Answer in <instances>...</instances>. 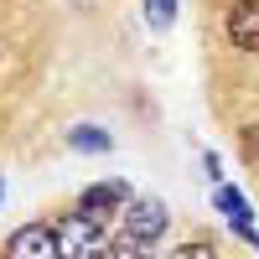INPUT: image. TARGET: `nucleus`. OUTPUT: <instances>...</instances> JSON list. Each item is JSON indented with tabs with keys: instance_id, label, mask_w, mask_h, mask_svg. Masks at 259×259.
<instances>
[{
	"instance_id": "6e6552de",
	"label": "nucleus",
	"mask_w": 259,
	"mask_h": 259,
	"mask_svg": "<svg viewBox=\"0 0 259 259\" xmlns=\"http://www.w3.org/2000/svg\"><path fill=\"white\" fill-rule=\"evenodd\" d=\"M145 21L156 31H166L171 21H177V0H145Z\"/></svg>"
},
{
	"instance_id": "423d86ee",
	"label": "nucleus",
	"mask_w": 259,
	"mask_h": 259,
	"mask_svg": "<svg viewBox=\"0 0 259 259\" xmlns=\"http://www.w3.org/2000/svg\"><path fill=\"white\" fill-rule=\"evenodd\" d=\"M109 259H156V249H150V239H135L130 228H119L109 239Z\"/></svg>"
},
{
	"instance_id": "0eeeda50",
	"label": "nucleus",
	"mask_w": 259,
	"mask_h": 259,
	"mask_svg": "<svg viewBox=\"0 0 259 259\" xmlns=\"http://www.w3.org/2000/svg\"><path fill=\"white\" fill-rule=\"evenodd\" d=\"M68 145H73V150H109L114 140L104 135V130H89V124H78V130H68Z\"/></svg>"
},
{
	"instance_id": "7ed1b4c3",
	"label": "nucleus",
	"mask_w": 259,
	"mask_h": 259,
	"mask_svg": "<svg viewBox=\"0 0 259 259\" xmlns=\"http://www.w3.org/2000/svg\"><path fill=\"white\" fill-rule=\"evenodd\" d=\"M124 228L135 233V239H150V244H156L161 233H166V207H161L156 197H130V202H124Z\"/></svg>"
},
{
	"instance_id": "f03ea898",
	"label": "nucleus",
	"mask_w": 259,
	"mask_h": 259,
	"mask_svg": "<svg viewBox=\"0 0 259 259\" xmlns=\"http://www.w3.org/2000/svg\"><path fill=\"white\" fill-rule=\"evenodd\" d=\"M6 259H57V233L47 223H21L6 239Z\"/></svg>"
},
{
	"instance_id": "9d476101",
	"label": "nucleus",
	"mask_w": 259,
	"mask_h": 259,
	"mask_svg": "<svg viewBox=\"0 0 259 259\" xmlns=\"http://www.w3.org/2000/svg\"><path fill=\"white\" fill-rule=\"evenodd\" d=\"M244 150H249V161H254V166H259V130H254V124H249V130H244Z\"/></svg>"
},
{
	"instance_id": "f257e3e1",
	"label": "nucleus",
	"mask_w": 259,
	"mask_h": 259,
	"mask_svg": "<svg viewBox=\"0 0 259 259\" xmlns=\"http://www.w3.org/2000/svg\"><path fill=\"white\" fill-rule=\"evenodd\" d=\"M52 233H57V259H109L104 223L89 218V212H68V218H57Z\"/></svg>"
},
{
	"instance_id": "1a4fd4ad",
	"label": "nucleus",
	"mask_w": 259,
	"mask_h": 259,
	"mask_svg": "<svg viewBox=\"0 0 259 259\" xmlns=\"http://www.w3.org/2000/svg\"><path fill=\"white\" fill-rule=\"evenodd\" d=\"M166 259H218V249L212 244H202V239H187V244H177Z\"/></svg>"
},
{
	"instance_id": "39448f33",
	"label": "nucleus",
	"mask_w": 259,
	"mask_h": 259,
	"mask_svg": "<svg viewBox=\"0 0 259 259\" xmlns=\"http://www.w3.org/2000/svg\"><path fill=\"white\" fill-rule=\"evenodd\" d=\"M119 202H130V187H124V182H99V187H89V192L78 197V212H89V218L104 223Z\"/></svg>"
},
{
	"instance_id": "20e7f679",
	"label": "nucleus",
	"mask_w": 259,
	"mask_h": 259,
	"mask_svg": "<svg viewBox=\"0 0 259 259\" xmlns=\"http://www.w3.org/2000/svg\"><path fill=\"white\" fill-rule=\"evenodd\" d=\"M228 41L239 52H259V0H233L228 6Z\"/></svg>"
}]
</instances>
